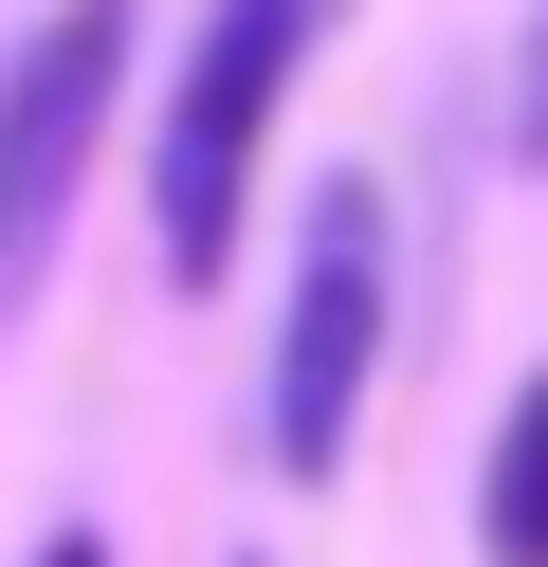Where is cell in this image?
Returning a JSON list of instances; mask_svg holds the SVG:
<instances>
[{"instance_id": "6da1fadb", "label": "cell", "mask_w": 548, "mask_h": 567, "mask_svg": "<svg viewBox=\"0 0 548 567\" xmlns=\"http://www.w3.org/2000/svg\"><path fill=\"white\" fill-rule=\"evenodd\" d=\"M348 0H201V38H183V92H165V147H146V220H165V275L219 293L238 275V202H256V147H275L292 74Z\"/></svg>"}, {"instance_id": "7a4b0ae2", "label": "cell", "mask_w": 548, "mask_h": 567, "mask_svg": "<svg viewBox=\"0 0 548 567\" xmlns=\"http://www.w3.org/2000/svg\"><path fill=\"white\" fill-rule=\"evenodd\" d=\"M384 184H329L311 202V257H292V311H275V476H329L365 440V384H384Z\"/></svg>"}, {"instance_id": "3957f363", "label": "cell", "mask_w": 548, "mask_h": 567, "mask_svg": "<svg viewBox=\"0 0 548 567\" xmlns=\"http://www.w3.org/2000/svg\"><path fill=\"white\" fill-rule=\"evenodd\" d=\"M128 0H73L55 38L0 74V311L37 293V257H55V220H73V184H92V147H110V92H128Z\"/></svg>"}, {"instance_id": "277c9868", "label": "cell", "mask_w": 548, "mask_h": 567, "mask_svg": "<svg viewBox=\"0 0 548 567\" xmlns=\"http://www.w3.org/2000/svg\"><path fill=\"white\" fill-rule=\"evenodd\" d=\"M475 567H548V367L511 384L494 457H475Z\"/></svg>"}, {"instance_id": "5b68a950", "label": "cell", "mask_w": 548, "mask_h": 567, "mask_svg": "<svg viewBox=\"0 0 548 567\" xmlns=\"http://www.w3.org/2000/svg\"><path fill=\"white\" fill-rule=\"evenodd\" d=\"M511 147L548 165V38H530V92H511Z\"/></svg>"}, {"instance_id": "8992f818", "label": "cell", "mask_w": 548, "mask_h": 567, "mask_svg": "<svg viewBox=\"0 0 548 567\" xmlns=\"http://www.w3.org/2000/svg\"><path fill=\"white\" fill-rule=\"evenodd\" d=\"M37 567H110V530H55V549H37Z\"/></svg>"}]
</instances>
